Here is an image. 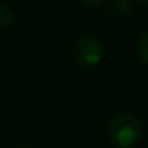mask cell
<instances>
[{"instance_id": "1", "label": "cell", "mask_w": 148, "mask_h": 148, "mask_svg": "<svg viewBox=\"0 0 148 148\" xmlns=\"http://www.w3.org/2000/svg\"><path fill=\"white\" fill-rule=\"evenodd\" d=\"M108 134H110V141L117 148H132L143 134V125L136 115L120 113L110 122Z\"/></svg>"}, {"instance_id": "2", "label": "cell", "mask_w": 148, "mask_h": 148, "mask_svg": "<svg viewBox=\"0 0 148 148\" xmlns=\"http://www.w3.org/2000/svg\"><path fill=\"white\" fill-rule=\"evenodd\" d=\"M71 56L82 68H92L103 59V45L92 35H82L71 45Z\"/></svg>"}, {"instance_id": "3", "label": "cell", "mask_w": 148, "mask_h": 148, "mask_svg": "<svg viewBox=\"0 0 148 148\" xmlns=\"http://www.w3.org/2000/svg\"><path fill=\"white\" fill-rule=\"evenodd\" d=\"M132 12V0H113L110 5V14L117 18H125Z\"/></svg>"}, {"instance_id": "7", "label": "cell", "mask_w": 148, "mask_h": 148, "mask_svg": "<svg viewBox=\"0 0 148 148\" xmlns=\"http://www.w3.org/2000/svg\"><path fill=\"white\" fill-rule=\"evenodd\" d=\"M139 2H143V4H148V0H139Z\"/></svg>"}, {"instance_id": "4", "label": "cell", "mask_w": 148, "mask_h": 148, "mask_svg": "<svg viewBox=\"0 0 148 148\" xmlns=\"http://www.w3.org/2000/svg\"><path fill=\"white\" fill-rule=\"evenodd\" d=\"M16 19V12L11 5L0 4V28H9Z\"/></svg>"}, {"instance_id": "6", "label": "cell", "mask_w": 148, "mask_h": 148, "mask_svg": "<svg viewBox=\"0 0 148 148\" xmlns=\"http://www.w3.org/2000/svg\"><path fill=\"white\" fill-rule=\"evenodd\" d=\"M82 2L86 5H89V7H99V5H103L106 2V0H82Z\"/></svg>"}, {"instance_id": "5", "label": "cell", "mask_w": 148, "mask_h": 148, "mask_svg": "<svg viewBox=\"0 0 148 148\" xmlns=\"http://www.w3.org/2000/svg\"><path fill=\"white\" fill-rule=\"evenodd\" d=\"M139 56H141V59L148 64V32L141 37V40H139Z\"/></svg>"}]
</instances>
